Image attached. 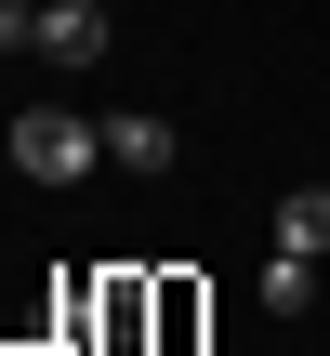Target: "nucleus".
I'll return each mask as SVG.
<instances>
[{
    "instance_id": "nucleus-1",
    "label": "nucleus",
    "mask_w": 330,
    "mask_h": 356,
    "mask_svg": "<svg viewBox=\"0 0 330 356\" xmlns=\"http://www.w3.org/2000/svg\"><path fill=\"white\" fill-rule=\"evenodd\" d=\"M0 145H13V172H26V185H79V172L106 159V119H66V106H26V119H13Z\"/></svg>"
},
{
    "instance_id": "nucleus-2",
    "label": "nucleus",
    "mask_w": 330,
    "mask_h": 356,
    "mask_svg": "<svg viewBox=\"0 0 330 356\" xmlns=\"http://www.w3.org/2000/svg\"><path fill=\"white\" fill-rule=\"evenodd\" d=\"M26 53H40V66H106V0H40Z\"/></svg>"
},
{
    "instance_id": "nucleus-3",
    "label": "nucleus",
    "mask_w": 330,
    "mask_h": 356,
    "mask_svg": "<svg viewBox=\"0 0 330 356\" xmlns=\"http://www.w3.org/2000/svg\"><path fill=\"white\" fill-rule=\"evenodd\" d=\"M106 159H119V172H172V159H185V132H172L159 106H119V119H106Z\"/></svg>"
},
{
    "instance_id": "nucleus-4",
    "label": "nucleus",
    "mask_w": 330,
    "mask_h": 356,
    "mask_svg": "<svg viewBox=\"0 0 330 356\" xmlns=\"http://www.w3.org/2000/svg\"><path fill=\"white\" fill-rule=\"evenodd\" d=\"M278 251H304V264L330 251V185H291L278 198Z\"/></svg>"
},
{
    "instance_id": "nucleus-5",
    "label": "nucleus",
    "mask_w": 330,
    "mask_h": 356,
    "mask_svg": "<svg viewBox=\"0 0 330 356\" xmlns=\"http://www.w3.org/2000/svg\"><path fill=\"white\" fill-rule=\"evenodd\" d=\"M146 317H159V291H146V277H106V291H93V330H106V343H132Z\"/></svg>"
},
{
    "instance_id": "nucleus-6",
    "label": "nucleus",
    "mask_w": 330,
    "mask_h": 356,
    "mask_svg": "<svg viewBox=\"0 0 330 356\" xmlns=\"http://www.w3.org/2000/svg\"><path fill=\"white\" fill-rule=\"evenodd\" d=\"M304 304H317V264L278 251V264H265V317H304Z\"/></svg>"
},
{
    "instance_id": "nucleus-7",
    "label": "nucleus",
    "mask_w": 330,
    "mask_h": 356,
    "mask_svg": "<svg viewBox=\"0 0 330 356\" xmlns=\"http://www.w3.org/2000/svg\"><path fill=\"white\" fill-rule=\"evenodd\" d=\"M26 26H40V13H26V0H0V40H26Z\"/></svg>"
}]
</instances>
